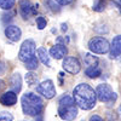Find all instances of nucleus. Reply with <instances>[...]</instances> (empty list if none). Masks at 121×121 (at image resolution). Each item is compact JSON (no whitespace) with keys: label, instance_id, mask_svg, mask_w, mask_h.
Returning <instances> with one entry per match:
<instances>
[{"label":"nucleus","instance_id":"c85d7f7f","mask_svg":"<svg viewBox=\"0 0 121 121\" xmlns=\"http://www.w3.org/2000/svg\"><path fill=\"white\" fill-rule=\"evenodd\" d=\"M62 29H63V30H67V26L63 24V26H62Z\"/></svg>","mask_w":121,"mask_h":121},{"label":"nucleus","instance_id":"9b49d317","mask_svg":"<svg viewBox=\"0 0 121 121\" xmlns=\"http://www.w3.org/2000/svg\"><path fill=\"white\" fill-rule=\"evenodd\" d=\"M5 35L9 40H11V41L15 43V41H18V40L21 39L22 32L17 26H9L5 29Z\"/></svg>","mask_w":121,"mask_h":121},{"label":"nucleus","instance_id":"aec40b11","mask_svg":"<svg viewBox=\"0 0 121 121\" xmlns=\"http://www.w3.org/2000/svg\"><path fill=\"white\" fill-rule=\"evenodd\" d=\"M38 64H39V62H38L36 57H33V58H30L29 60L26 62V68L28 70H34V69L38 68Z\"/></svg>","mask_w":121,"mask_h":121},{"label":"nucleus","instance_id":"2f4dec72","mask_svg":"<svg viewBox=\"0 0 121 121\" xmlns=\"http://www.w3.org/2000/svg\"><path fill=\"white\" fill-rule=\"evenodd\" d=\"M82 121H84V120H82Z\"/></svg>","mask_w":121,"mask_h":121},{"label":"nucleus","instance_id":"423d86ee","mask_svg":"<svg viewBox=\"0 0 121 121\" xmlns=\"http://www.w3.org/2000/svg\"><path fill=\"white\" fill-rule=\"evenodd\" d=\"M96 93H97V98L100 102L104 103H113L116 100V93L112 90L109 85L107 84H102L98 85L96 88Z\"/></svg>","mask_w":121,"mask_h":121},{"label":"nucleus","instance_id":"412c9836","mask_svg":"<svg viewBox=\"0 0 121 121\" xmlns=\"http://www.w3.org/2000/svg\"><path fill=\"white\" fill-rule=\"evenodd\" d=\"M46 24H47V22H46V19L44 17H38L36 18V26L40 30H43L46 27Z\"/></svg>","mask_w":121,"mask_h":121},{"label":"nucleus","instance_id":"f3484780","mask_svg":"<svg viewBox=\"0 0 121 121\" xmlns=\"http://www.w3.org/2000/svg\"><path fill=\"white\" fill-rule=\"evenodd\" d=\"M26 81H27V84L29 86H34V85H38L39 79H38L36 74H34L32 70H30V72L27 73V75H26Z\"/></svg>","mask_w":121,"mask_h":121},{"label":"nucleus","instance_id":"0eeeda50","mask_svg":"<svg viewBox=\"0 0 121 121\" xmlns=\"http://www.w3.org/2000/svg\"><path fill=\"white\" fill-rule=\"evenodd\" d=\"M38 92L41 93L46 99H51L56 96V88L52 80H45L38 86Z\"/></svg>","mask_w":121,"mask_h":121},{"label":"nucleus","instance_id":"1a4fd4ad","mask_svg":"<svg viewBox=\"0 0 121 121\" xmlns=\"http://www.w3.org/2000/svg\"><path fill=\"white\" fill-rule=\"evenodd\" d=\"M109 57L112 59H116L121 57V35L114 36L109 50Z\"/></svg>","mask_w":121,"mask_h":121},{"label":"nucleus","instance_id":"dca6fc26","mask_svg":"<svg viewBox=\"0 0 121 121\" xmlns=\"http://www.w3.org/2000/svg\"><path fill=\"white\" fill-rule=\"evenodd\" d=\"M102 74V69L98 65H92V67H87L86 69V75L91 79H96Z\"/></svg>","mask_w":121,"mask_h":121},{"label":"nucleus","instance_id":"39448f33","mask_svg":"<svg viewBox=\"0 0 121 121\" xmlns=\"http://www.w3.org/2000/svg\"><path fill=\"white\" fill-rule=\"evenodd\" d=\"M35 50H36V45H35L34 40H32V39L24 40L21 46V50H19V53H18L19 60L26 63L30 58L35 57Z\"/></svg>","mask_w":121,"mask_h":121},{"label":"nucleus","instance_id":"cd10ccee","mask_svg":"<svg viewBox=\"0 0 121 121\" xmlns=\"http://www.w3.org/2000/svg\"><path fill=\"white\" fill-rule=\"evenodd\" d=\"M4 86V81H3V80H0V88H1Z\"/></svg>","mask_w":121,"mask_h":121},{"label":"nucleus","instance_id":"f8f14e48","mask_svg":"<svg viewBox=\"0 0 121 121\" xmlns=\"http://www.w3.org/2000/svg\"><path fill=\"white\" fill-rule=\"evenodd\" d=\"M17 102V93L13 91H7L0 96V103L6 107H11Z\"/></svg>","mask_w":121,"mask_h":121},{"label":"nucleus","instance_id":"20e7f679","mask_svg":"<svg viewBox=\"0 0 121 121\" xmlns=\"http://www.w3.org/2000/svg\"><path fill=\"white\" fill-rule=\"evenodd\" d=\"M88 48L92 53L104 55V53L109 52L110 45H109L107 39H104L102 36H95L88 41Z\"/></svg>","mask_w":121,"mask_h":121},{"label":"nucleus","instance_id":"7ed1b4c3","mask_svg":"<svg viewBox=\"0 0 121 121\" xmlns=\"http://www.w3.org/2000/svg\"><path fill=\"white\" fill-rule=\"evenodd\" d=\"M58 115L60 119L72 121L78 115V108L76 103L73 97L70 96H64L59 99L58 102Z\"/></svg>","mask_w":121,"mask_h":121},{"label":"nucleus","instance_id":"6ab92c4d","mask_svg":"<svg viewBox=\"0 0 121 121\" xmlns=\"http://www.w3.org/2000/svg\"><path fill=\"white\" fill-rule=\"evenodd\" d=\"M16 4V0H0V7L3 10H11Z\"/></svg>","mask_w":121,"mask_h":121},{"label":"nucleus","instance_id":"f257e3e1","mask_svg":"<svg viewBox=\"0 0 121 121\" xmlns=\"http://www.w3.org/2000/svg\"><path fill=\"white\" fill-rule=\"evenodd\" d=\"M73 98L76 105L82 110H90L95 108L97 102L96 91L87 84H80L73 90Z\"/></svg>","mask_w":121,"mask_h":121},{"label":"nucleus","instance_id":"5701e85b","mask_svg":"<svg viewBox=\"0 0 121 121\" xmlns=\"http://www.w3.org/2000/svg\"><path fill=\"white\" fill-rule=\"evenodd\" d=\"M93 10H95V11H97V12L103 11V10H104V1H103V0H99L97 4H95L93 5Z\"/></svg>","mask_w":121,"mask_h":121},{"label":"nucleus","instance_id":"bb28decb","mask_svg":"<svg viewBox=\"0 0 121 121\" xmlns=\"http://www.w3.org/2000/svg\"><path fill=\"white\" fill-rule=\"evenodd\" d=\"M117 115H119V117L121 119V104H120L119 108H117Z\"/></svg>","mask_w":121,"mask_h":121},{"label":"nucleus","instance_id":"f03ea898","mask_svg":"<svg viewBox=\"0 0 121 121\" xmlns=\"http://www.w3.org/2000/svg\"><path fill=\"white\" fill-rule=\"evenodd\" d=\"M21 104H22L23 113L29 116L40 115L43 112V108H44L43 99L33 92H28V93L23 95L21 98Z\"/></svg>","mask_w":121,"mask_h":121},{"label":"nucleus","instance_id":"9d476101","mask_svg":"<svg viewBox=\"0 0 121 121\" xmlns=\"http://www.w3.org/2000/svg\"><path fill=\"white\" fill-rule=\"evenodd\" d=\"M67 52H68V50H67L65 45L57 44V45L51 47V50H50V56L55 59H63L64 56L67 55Z\"/></svg>","mask_w":121,"mask_h":121},{"label":"nucleus","instance_id":"2eb2a0df","mask_svg":"<svg viewBox=\"0 0 121 121\" xmlns=\"http://www.w3.org/2000/svg\"><path fill=\"white\" fill-rule=\"evenodd\" d=\"M38 57H39L40 60H41L43 64L50 67V56H48V52L46 51V48L39 47L38 48Z\"/></svg>","mask_w":121,"mask_h":121},{"label":"nucleus","instance_id":"4468645a","mask_svg":"<svg viewBox=\"0 0 121 121\" xmlns=\"http://www.w3.org/2000/svg\"><path fill=\"white\" fill-rule=\"evenodd\" d=\"M10 82H11V87H12V91L16 93H18L19 91H21V87H22V79L19 76V74H13L11 76V80H10Z\"/></svg>","mask_w":121,"mask_h":121},{"label":"nucleus","instance_id":"a211bd4d","mask_svg":"<svg viewBox=\"0 0 121 121\" xmlns=\"http://www.w3.org/2000/svg\"><path fill=\"white\" fill-rule=\"evenodd\" d=\"M84 62L87 67H92V65H97V62H98V59L97 57L92 56L91 53H86L84 56Z\"/></svg>","mask_w":121,"mask_h":121},{"label":"nucleus","instance_id":"4be33fe9","mask_svg":"<svg viewBox=\"0 0 121 121\" xmlns=\"http://www.w3.org/2000/svg\"><path fill=\"white\" fill-rule=\"evenodd\" d=\"M13 116L11 115V113H7V112H3L0 114V121H12Z\"/></svg>","mask_w":121,"mask_h":121},{"label":"nucleus","instance_id":"ddd939ff","mask_svg":"<svg viewBox=\"0 0 121 121\" xmlns=\"http://www.w3.org/2000/svg\"><path fill=\"white\" fill-rule=\"evenodd\" d=\"M32 12H33V6L29 0H21L19 1V13H21V16L24 19H27Z\"/></svg>","mask_w":121,"mask_h":121},{"label":"nucleus","instance_id":"a878e982","mask_svg":"<svg viewBox=\"0 0 121 121\" xmlns=\"http://www.w3.org/2000/svg\"><path fill=\"white\" fill-rule=\"evenodd\" d=\"M5 69H6L5 64H4L3 62H0V75H3V74L5 73Z\"/></svg>","mask_w":121,"mask_h":121},{"label":"nucleus","instance_id":"393cba45","mask_svg":"<svg viewBox=\"0 0 121 121\" xmlns=\"http://www.w3.org/2000/svg\"><path fill=\"white\" fill-rule=\"evenodd\" d=\"M90 121H104V120L100 116H98V115H93V116H91Z\"/></svg>","mask_w":121,"mask_h":121},{"label":"nucleus","instance_id":"c756f323","mask_svg":"<svg viewBox=\"0 0 121 121\" xmlns=\"http://www.w3.org/2000/svg\"><path fill=\"white\" fill-rule=\"evenodd\" d=\"M39 121H41V116H40V117H39Z\"/></svg>","mask_w":121,"mask_h":121},{"label":"nucleus","instance_id":"6e6552de","mask_svg":"<svg viewBox=\"0 0 121 121\" xmlns=\"http://www.w3.org/2000/svg\"><path fill=\"white\" fill-rule=\"evenodd\" d=\"M62 67L65 72L70 74H78L80 72V69H81V64H80L79 59L75 57H65L63 59Z\"/></svg>","mask_w":121,"mask_h":121},{"label":"nucleus","instance_id":"b1692460","mask_svg":"<svg viewBox=\"0 0 121 121\" xmlns=\"http://www.w3.org/2000/svg\"><path fill=\"white\" fill-rule=\"evenodd\" d=\"M55 1L58 4V5H62V6H64V5H69V4H72L74 0H55Z\"/></svg>","mask_w":121,"mask_h":121},{"label":"nucleus","instance_id":"7c9ffc66","mask_svg":"<svg viewBox=\"0 0 121 121\" xmlns=\"http://www.w3.org/2000/svg\"><path fill=\"white\" fill-rule=\"evenodd\" d=\"M120 1H121V0H120Z\"/></svg>","mask_w":121,"mask_h":121}]
</instances>
